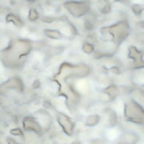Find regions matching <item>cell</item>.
Returning a JSON list of instances; mask_svg holds the SVG:
<instances>
[{"label": "cell", "instance_id": "cell-1", "mask_svg": "<svg viewBox=\"0 0 144 144\" xmlns=\"http://www.w3.org/2000/svg\"><path fill=\"white\" fill-rule=\"evenodd\" d=\"M119 132L117 130L115 129H110L109 132V138L111 140H113L116 139L119 135Z\"/></svg>", "mask_w": 144, "mask_h": 144}, {"label": "cell", "instance_id": "cell-2", "mask_svg": "<svg viewBox=\"0 0 144 144\" xmlns=\"http://www.w3.org/2000/svg\"><path fill=\"white\" fill-rule=\"evenodd\" d=\"M135 3H142L143 2V1H134Z\"/></svg>", "mask_w": 144, "mask_h": 144}]
</instances>
